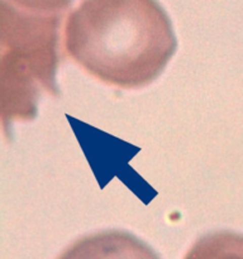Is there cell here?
Here are the masks:
<instances>
[{
	"label": "cell",
	"instance_id": "6da1fadb",
	"mask_svg": "<svg viewBox=\"0 0 243 259\" xmlns=\"http://www.w3.org/2000/svg\"><path fill=\"white\" fill-rule=\"evenodd\" d=\"M176 46L171 20L157 0H83L65 23L68 57L119 89L151 83Z\"/></svg>",
	"mask_w": 243,
	"mask_h": 259
},
{
	"label": "cell",
	"instance_id": "7a4b0ae2",
	"mask_svg": "<svg viewBox=\"0 0 243 259\" xmlns=\"http://www.w3.org/2000/svg\"><path fill=\"white\" fill-rule=\"evenodd\" d=\"M71 0H2L0 88L4 126L30 120L42 94L57 95L58 33Z\"/></svg>",
	"mask_w": 243,
	"mask_h": 259
},
{
	"label": "cell",
	"instance_id": "3957f363",
	"mask_svg": "<svg viewBox=\"0 0 243 259\" xmlns=\"http://www.w3.org/2000/svg\"><path fill=\"white\" fill-rule=\"evenodd\" d=\"M57 259H159L142 240L123 230H105L80 238Z\"/></svg>",
	"mask_w": 243,
	"mask_h": 259
},
{
	"label": "cell",
	"instance_id": "277c9868",
	"mask_svg": "<svg viewBox=\"0 0 243 259\" xmlns=\"http://www.w3.org/2000/svg\"><path fill=\"white\" fill-rule=\"evenodd\" d=\"M184 259H243V235L217 232L194 243Z\"/></svg>",
	"mask_w": 243,
	"mask_h": 259
}]
</instances>
